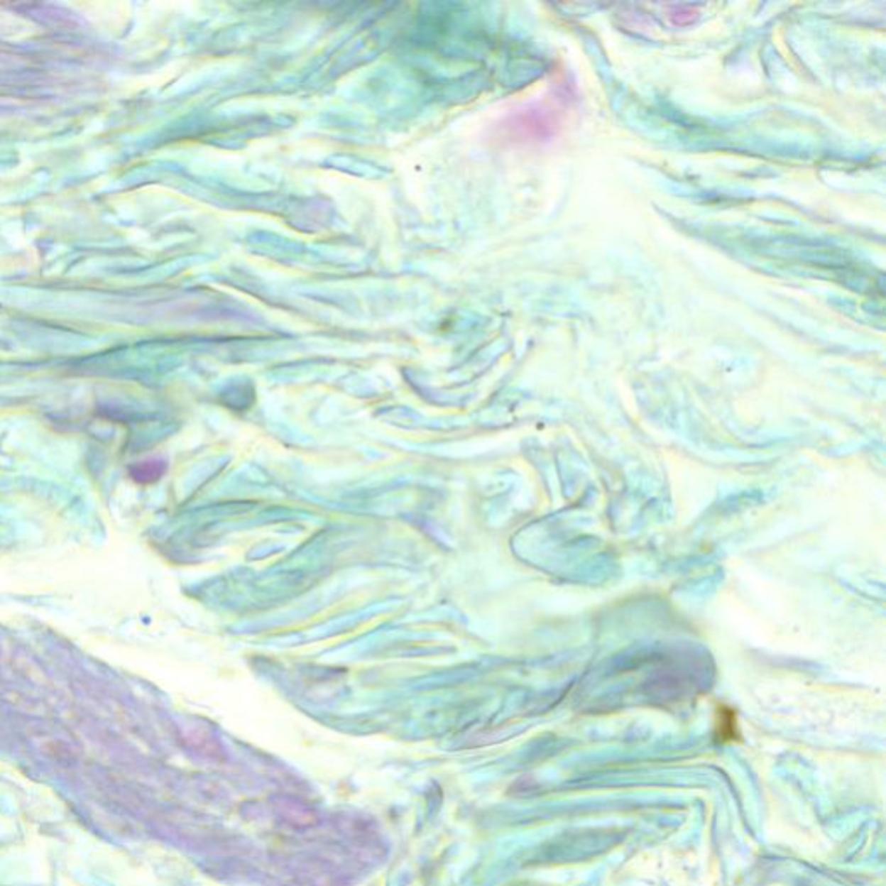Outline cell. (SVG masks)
<instances>
[{
  "label": "cell",
  "instance_id": "1",
  "mask_svg": "<svg viewBox=\"0 0 886 886\" xmlns=\"http://www.w3.org/2000/svg\"><path fill=\"white\" fill-rule=\"evenodd\" d=\"M715 738L718 739V743H729L738 738L735 715L729 708H718L717 723H715Z\"/></svg>",
  "mask_w": 886,
  "mask_h": 886
},
{
  "label": "cell",
  "instance_id": "2",
  "mask_svg": "<svg viewBox=\"0 0 886 886\" xmlns=\"http://www.w3.org/2000/svg\"><path fill=\"white\" fill-rule=\"evenodd\" d=\"M163 471H165V466L161 464V462L144 461V462H137V464H133L132 468L128 469V473H130V478H132L136 483L148 485V483H153V481H156L158 478L163 474Z\"/></svg>",
  "mask_w": 886,
  "mask_h": 886
}]
</instances>
